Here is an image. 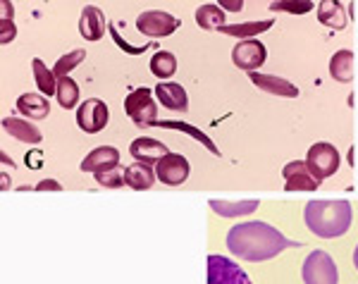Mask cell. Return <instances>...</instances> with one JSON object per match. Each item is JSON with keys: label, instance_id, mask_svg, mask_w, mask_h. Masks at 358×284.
I'll list each match as a JSON object with an SVG mask.
<instances>
[{"label": "cell", "instance_id": "cell-27", "mask_svg": "<svg viewBox=\"0 0 358 284\" xmlns=\"http://www.w3.org/2000/svg\"><path fill=\"white\" fill-rule=\"evenodd\" d=\"M57 103H60V108L65 110H72L74 106L79 103V86L77 81H74L72 77H60L57 79Z\"/></svg>", "mask_w": 358, "mask_h": 284}, {"label": "cell", "instance_id": "cell-6", "mask_svg": "<svg viewBox=\"0 0 358 284\" xmlns=\"http://www.w3.org/2000/svg\"><path fill=\"white\" fill-rule=\"evenodd\" d=\"M182 22L175 15H167L163 10H146V13L138 15L136 29L148 38H165L170 34H175Z\"/></svg>", "mask_w": 358, "mask_h": 284}, {"label": "cell", "instance_id": "cell-32", "mask_svg": "<svg viewBox=\"0 0 358 284\" xmlns=\"http://www.w3.org/2000/svg\"><path fill=\"white\" fill-rule=\"evenodd\" d=\"M94 177H96V182L106 189H120L127 184L124 172H120L117 167H113V170H103V172H94Z\"/></svg>", "mask_w": 358, "mask_h": 284}, {"label": "cell", "instance_id": "cell-19", "mask_svg": "<svg viewBox=\"0 0 358 284\" xmlns=\"http://www.w3.org/2000/svg\"><path fill=\"white\" fill-rule=\"evenodd\" d=\"M213 213H217L220 218H241V215H251L253 211H258L261 201L251 199V201H208Z\"/></svg>", "mask_w": 358, "mask_h": 284}, {"label": "cell", "instance_id": "cell-9", "mask_svg": "<svg viewBox=\"0 0 358 284\" xmlns=\"http://www.w3.org/2000/svg\"><path fill=\"white\" fill-rule=\"evenodd\" d=\"M108 118H110L108 106L103 101H98V98H89L77 110V125L84 134H98V132H103L108 125Z\"/></svg>", "mask_w": 358, "mask_h": 284}, {"label": "cell", "instance_id": "cell-39", "mask_svg": "<svg viewBox=\"0 0 358 284\" xmlns=\"http://www.w3.org/2000/svg\"><path fill=\"white\" fill-rule=\"evenodd\" d=\"M354 265H356V270H358V246H356V251H354Z\"/></svg>", "mask_w": 358, "mask_h": 284}, {"label": "cell", "instance_id": "cell-34", "mask_svg": "<svg viewBox=\"0 0 358 284\" xmlns=\"http://www.w3.org/2000/svg\"><path fill=\"white\" fill-rule=\"evenodd\" d=\"M220 3L222 10H227V13H241L244 10V0H217Z\"/></svg>", "mask_w": 358, "mask_h": 284}, {"label": "cell", "instance_id": "cell-20", "mask_svg": "<svg viewBox=\"0 0 358 284\" xmlns=\"http://www.w3.org/2000/svg\"><path fill=\"white\" fill-rule=\"evenodd\" d=\"M3 129L13 139H17V141H24V143H41L43 141L41 132H38L31 122H27L22 118H5Z\"/></svg>", "mask_w": 358, "mask_h": 284}, {"label": "cell", "instance_id": "cell-21", "mask_svg": "<svg viewBox=\"0 0 358 284\" xmlns=\"http://www.w3.org/2000/svg\"><path fill=\"white\" fill-rule=\"evenodd\" d=\"M17 110L31 120H45L50 115V103L43 94H22L17 98Z\"/></svg>", "mask_w": 358, "mask_h": 284}, {"label": "cell", "instance_id": "cell-26", "mask_svg": "<svg viewBox=\"0 0 358 284\" xmlns=\"http://www.w3.org/2000/svg\"><path fill=\"white\" fill-rule=\"evenodd\" d=\"M196 24L201 29H208V31L220 29L224 24V10L217 8V5H201L196 10Z\"/></svg>", "mask_w": 358, "mask_h": 284}, {"label": "cell", "instance_id": "cell-4", "mask_svg": "<svg viewBox=\"0 0 358 284\" xmlns=\"http://www.w3.org/2000/svg\"><path fill=\"white\" fill-rule=\"evenodd\" d=\"M303 284H339V272L327 251H313L303 260L301 268Z\"/></svg>", "mask_w": 358, "mask_h": 284}, {"label": "cell", "instance_id": "cell-5", "mask_svg": "<svg viewBox=\"0 0 358 284\" xmlns=\"http://www.w3.org/2000/svg\"><path fill=\"white\" fill-rule=\"evenodd\" d=\"M339 150L327 141H317L308 148V155H306V165H308L310 175H313L317 182L332 177L334 172L339 170Z\"/></svg>", "mask_w": 358, "mask_h": 284}, {"label": "cell", "instance_id": "cell-13", "mask_svg": "<svg viewBox=\"0 0 358 284\" xmlns=\"http://www.w3.org/2000/svg\"><path fill=\"white\" fill-rule=\"evenodd\" d=\"M120 167V150L113 146H98L82 160V172H103Z\"/></svg>", "mask_w": 358, "mask_h": 284}, {"label": "cell", "instance_id": "cell-15", "mask_svg": "<svg viewBox=\"0 0 358 284\" xmlns=\"http://www.w3.org/2000/svg\"><path fill=\"white\" fill-rule=\"evenodd\" d=\"M79 34L86 41H98L106 34V15H103L101 8H94V5H86L82 10V17H79Z\"/></svg>", "mask_w": 358, "mask_h": 284}, {"label": "cell", "instance_id": "cell-16", "mask_svg": "<svg viewBox=\"0 0 358 284\" xmlns=\"http://www.w3.org/2000/svg\"><path fill=\"white\" fill-rule=\"evenodd\" d=\"M129 153L131 158L138 160V162H148V165H155L163 155H167L170 150H167L165 143L155 141V139H148V136H141L136 139V141L129 143Z\"/></svg>", "mask_w": 358, "mask_h": 284}, {"label": "cell", "instance_id": "cell-1", "mask_svg": "<svg viewBox=\"0 0 358 284\" xmlns=\"http://www.w3.org/2000/svg\"><path fill=\"white\" fill-rule=\"evenodd\" d=\"M289 246L292 241L280 229H275L268 222H261V220L234 225L227 234V248L232 251V256L251 260V263H263V260L280 256Z\"/></svg>", "mask_w": 358, "mask_h": 284}, {"label": "cell", "instance_id": "cell-35", "mask_svg": "<svg viewBox=\"0 0 358 284\" xmlns=\"http://www.w3.org/2000/svg\"><path fill=\"white\" fill-rule=\"evenodd\" d=\"M34 189L36 191H62V184L57 182V179H43V182H38Z\"/></svg>", "mask_w": 358, "mask_h": 284}, {"label": "cell", "instance_id": "cell-11", "mask_svg": "<svg viewBox=\"0 0 358 284\" xmlns=\"http://www.w3.org/2000/svg\"><path fill=\"white\" fill-rule=\"evenodd\" d=\"M282 175H285V191H317V179L310 175L306 160L287 162Z\"/></svg>", "mask_w": 358, "mask_h": 284}, {"label": "cell", "instance_id": "cell-12", "mask_svg": "<svg viewBox=\"0 0 358 284\" xmlns=\"http://www.w3.org/2000/svg\"><path fill=\"white\" fill-rule=\"evenodd\" d=\"M253 84L258 86L261 91L270 96H280V98H296L299 96V89L292 84V81L282 79V77H275V74H263V72H248Z\"/></svg>", "mask_w": 358, "mask_h": 284}, {"label": "cell", "instance_id": "cell-28", "mask_svg": "<svg viewBox=\"0 0 358 284\" xmlns=\"http://www.w3.org/2000/svg\"><path fill=\"white\" fill-rule=\"evenodd\" d=\"M17 36L15 8L10 0H0V43H10Z\"/></svg>", "mask_w": 358, "mask_h": 284}, {"label": "cell", "instance_id": "cell-7", "mask_svg": "<svg viewBox=\"0 0 358 284\" xmlns=\"http://www.w3.org/2000/svg\"><path fill=\"white\" fill-rule=\"evenodd\" d=\"M208 284H253L234 260L224 256H208Z\"/></svg>", "mask_w": 358, "mask_h": 284}, {"label": "cell", "instance_id": "cell-17", "mask_svg": "<svg viewBox=\"0 0 358 284\" xmlns=\"http://www.w3.org/2000/svg\"><path fill=\"white\" fill-rule=\"evenodd\" d=\"M155 179H158V175H155V167L148 165V162H134V165H129L124 170V182L127 187H131L134 191H146L151 189L155 184Z\"/></svg>", "mask_w": 358, "mask_h": 284}, {"label": "cell", "instance_id": "cell-8", "mask_svg": "<svg viewBox=\"0 0 358 284\" xmlns=\"http://www.w3.org/2000/svg\"><path fill=\"white\" fill-rule=\"evenodd\" d=\"M189 172H192V165L179 153H167L155 162L158 182L167 184V187H179V184H184L189 179Z\"/></svg>", "mask_w": 358, "mask_h": 284}, {"label": "cell", "instance_id": "cell-37", "mask_svg": "<svg viewBox=\"0 0 358 284\" xmlns=\"http://www.w3.org/2000/svg\"><path fill=\"white\" fill-rule=\"evenodd\" d=\"M0 187H3V191L10 189V175H8V172H3V175H0Z\"/></svg>", "mask_w": 358, "mask_h": 284}, {"label": "cell", "instance_id": "cell-10", "mask_svg": "<svg viewBox=\"0 0 358 284\" xmlns=\"http://www.w3.org/2000/svg\"><path fill=\"white\" fill-rule=\"evenodd\" d=\"M265 57H268V50L258 38H241L232 50L234 65L246 72H258V67L265 65Z\"/></svg>", "mask_w": 358, "mask_h": 284}, {"label": "cell", "instance_id": "cell-29", "mask_svg": "<svg viewBox=\"0 0 358 284\" xmlns=\"http://www.w3.org/2000/svg\"><path fill=\"white\" fill-rule=\"evenodd\" d=\"M151 72L160 79L175 77V72H177L175 53H170V50H158V53L151 57Z\"/></svg>", "mask_w": 358, "mask_h": 284}, {"label": "cell", "instance_id": "cell-24", "mask_svg": "<svg viewBox=\"0 0 358 284\" xmlns=\"http://www.w3.org/2000/svg\"><path fill=\"white\" fill-rule=\"evenodd\" d=\"M330 74L339 84H349L354 79V53L349 48L337 50L330 60Z\"/></svg>", "mask_w": 358, "mask_h": 284}, {"label": "cell", "instance_id": "cell-33", "mask_svg": "<svg viewBox=\"0 0 358 284\" xmlns=\"http://www.w3.org/2000/svg\"><path fill=\"white\" fill-rule=\"evenodd\" d=\"M110 34H113V41H115V43H117L122 50H127V53H131V55H138V53H143V50L151 48V43H148V45H138V48H134V45H129L122 36H120L117 27H110Z\"/></svg>", "mask_w": 358, "mask_h": 284}, {"label": "cell", "instance_id": "cell-23", "mask_svg": "<svg viewBox=\"0 0 358 284\" xmlns=\"http://www.w3.org/2000/svg\"><path fill=\"white\" fill-rule=\"evenodd\" d=\"M153 127H160V129H177V132H184L187 136H192V139H196V141L203 143V146H206L208 150H210L213 155H220V150H217L215 141H213V139H208L201 129H196V127L187 125V122H179V120H158Z\"/></svg>", "mask_w": 358, "mask_h": 284}, {"label": "cell", "instance_id": "cell-3", "mask_svg": "<svg viewBox=\"0 0 358 284\" xmlns=\"http://www.w3.org/2000/svg\"><path fill=\"white\" fill-rule=\"evenodd\" d=\"M124 113L136 127H153L158 122V108H155L153 91L141 86V89L131 91L124 98Z\"/></svg>", "mask_w": 358, "mask_h": 284}, {"label": "cell", "instance_id": "cell-31", "mask_svg": "<svg viewBox=\"0 0 358 284\" xmlns=\"http://www.w3.org/2000/svg\"><path fill=\"white\" fill-rule=\"evenodd\" d=\"M273 13H289V15H308L313 10V0H277L270 5Z\"/></svg>", "mask_w": 358, "mask_h": 284}, {"label": "cell", "instance_id": "cell-38", "mask_svg": "<svg viewBox=\"0 0 358 284\" xmlns=\"http://www.w3.org/2000/svg\"><path fill=\"white\" fill-rule=\"evenodd\" d=\"M0 162H3V165H8V167H15V162L10 160L8 153H0Z\"/></svg>", "mask_w": 358, "mask_h": 284}, {"label": "cell", "instance_id": "cell-22", "mask_svg": "<svg viewBox=\"0 0 358 284\" xmlns=\"http://www.w3.org/2000/svg\"><path fill=\"white\" fill-rule=\"evenodd\" d=\"M273 24L275 20H256V22H241V24H222L217 31L232 38H256L258 34L273 29Z\"/></svg>", "mask_w": 358, "mask_h": 284}, {"label": "cell", "instance_id": "cell-25", "mask_svg": "<svg viewBox=\"0 0 358 284\" xmlns=\"http://www.w3.org/2000/svg\"><path fill=\"white\" fill-rule=\"evenodd\" d=\"M31 69H34V81H36L38 91H41L43 96H55L57 94V77L53 74V69L45 67L41 57H34Z\"/></svg>", "mask_w": 358, "mask_h": 284}, {"label": "cell", "instance_id": "cell-36", "mask_svg": "<svg viewBox=\"0 0 358 284\" xmlns=\"http://www.w3.org/2000/svg\"><path fill=\"white\" fill-rule=\"evenodd\" d=\"M27 165H29V167H41V165H43L41 150H31V153L27 155Z\"/></svg>", "mask_w": 358, "mask_h": 284}, {"label": "cell", "instance_id": "cell-2", "mask_svg": "<svg viewBox=\"0 0 358 284\" xmlns=\"http://www.w3.org/2000/svg\"><path fill=\"white\" fill-rule=\"evenodd\" d=\"M306 227L313 232L320 239H337L349 232L354 211L351 203L344 199H330V201H308L303 208Z\"/></svg>", "mask_w": 358, "mask_h": 284}, {"label": "cell", "instance_id": "cell-18", "mask_svg": "<svg viewBox=\"0 0 358 284\" xmlns=\"http://www.w3.org/2000/svg\"><path fill=\"white\" fill-rule=\"evenodd\" d=\"M317 20H320L322 27H330V29H334V31L346 29V24H349V20H346V10L339 0H322V3L317 5Z\"/></svg>", "mask_w": 358, "mask_h": 284}, {"label": "cell", "instance_id": "cell-30", "mask_svg": "<svg viewBox=\"0 0 358 284\" xmlns=\"http://www.w3.org/2000/svg\"><path fill=\"white\" fill-rule=\"evenodd\" d=\"M84 57H86V50H72V53H67V55H62V57H57V62H55V67H53V74L57 79L60 77H67L69 72H72L77 65H82L84 62Z\"/></svg>", "mask_w": 358, "mask_h": 284}, {"label": "cell", "instance_id": "cell-14", "mask_svg": "<svg viewBox=\"0 0 358 284\" xmlns=\"http://www.w3.org/2000/svg\"><path fill=\"white\" fill-rule=\"evenodd\" d=\"M155 96L163 103L167 110H175V113H187L189 108V96L184 91V86L175 84V81H160L155 86Z\"/></svg>", "mask_w": 358, "mask_h": 284}]
</instances>
